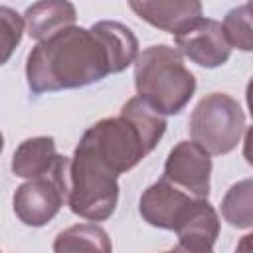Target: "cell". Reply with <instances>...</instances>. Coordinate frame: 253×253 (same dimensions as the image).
I'll list each match as a JSON object with an SVG mask.
<instances>
[{"label": "cell", "mask_w": 253, "mask_h": 253, "mask_svg": "<svg viewBox=\"0 0 253 253\" xmlns=\"http://www.w3.org/2000/svg\"><path fill=\"white\" fill-rule=\"evenodd\" d=\"M223 219L237 229H249L253 223V182L245 178L233 184L221 200Z\"/></svg>", "instance_id": "15"}, {"label": "cell", "mask_w": 253, "mask_h": 253, "mask_svg": "<svg viewBox=\"0 0 253 253\" xmlns=\"http://www.w3.org/2000/svg\"><path fill=\"white\" fill-rule=\"evenodd\" d=\"M55 140L51 136H34L26 138L12 156V172L20 178L32 180L47 172L57 160Z\"/></svg>", "instance_id": "13"}, {"label": "cell", "mask_w": 253, "mask_h": 253, "mask_svg": "<svg viewBox=\"0 0 253 253\" xmlns=\"http://www.w3.org/2000/svg\"><path fill=\"white\" fill-rule=\"evenodd\" d=\"M67 176V204L75 215L89 221H105L115 213L119 204L117 176L103 168L85 148L75 146Z\"/></svg>", "instance_id": "4"}, {"label": "cell", "mask_w": 253, "mask_h": 253, "mask_svg": "<svg viewBox=\"0 0 253 253\" xmlns=\"http://www.w3.org/2000/svg\"><path fill=\"white\" fill-rule=\"evenodd\" d=\"M53 253H113V243L101 225L77 223L57 233Z\"/></svg>", "instance_id": "14"}, {"label": "cell", "mask_w": 253, "mask_h": 253, "mask_svg": "<svg viewBox=\"0 0 253 253\" xmlns=\"http://www.w3.org/2000/svg\"><path fill=\"white\" fill-rule=\"evenodd\" d=\"M164 253H213L211 249H206V251H200V249H190V247H184V245H176L174 249H168Z\"/></svg>", "instance_id": "19"}, {"label": "cell", "mask_w": 253, "mask_h": 253, "mask_svg": "<svg viewBox=\"0 0 253 253\" xmlns=\"http://www.w3.org/2000/svg\"><path fill=\"white\" fill-rule=\"evenodd\" d=\"M188 128L192 142L210 156H221L237 148L245 130V113L227 93H210L194 107Z\"/></svg>", "instance_id": "5"}, {"label": "cell", "mask_w": 253, "mask_h": 253, "mask_svg": "<svg viewBox=\"0 0 253 253\" xmlns=\"http://www.w3.org/2000/svg\"><path fill=\"white\" fill-rule=\"evenodd\" d=\"M138 40L132 30L115 20H101L91 28L69 26L32 47L26 79L34 95L79 89L121 73L134 63Z\"/></svg>", "instance_id": "1"}, {"label": "cell", "mask_w": 253, "mask_h": 253, "mask_svg": "<svg viewBox=\"0 0 253 253\" xmlns=\"http://www.w3.org/2000/svg\"><path fill=\"white\" fill-rule=\"evenodd\" d=\"M134 87L136 97L158 115H178L196 93V77L174 47L156 43L136 55Z\"/></svg>", "instance_id": "3"}, {"label": "cell", "mask_w": 253, "mask_h": 253, "mask_svg": "<svg viewBox=\"0 0 253 253\" xmlns=\"http://www.w3.org/2000/svg\"><path fill=\"white\" fill-rule=\"evenodd\" d=\"M211 156L192 140L178 142L164 162L162 180L196 200H208Z\"/></svg>", "instance_id": "8"}, {"label": "cell", "mask_w": 253, "mask_h": 253, "mask_svg": "<svg viewBox=\"0 0 253 253\" xmlns=\"http://www.w3.org/2000/svg\"><path fill=\"white\" fill-rule=\"evenodd\" d=\"M251 237H253L251 233L243 235L239 245H237V249H235V253H251Z\"/></svg>", "instance_id": "18"}, {"label": "cell", "mask_w": 253, "mask_h": 253, "mask_svg": "<svg viewBox=\"0 0 253 253\" xmlns=\"http://www.w3.org/2000/svg\"><path fill=\"white\" fill-rule=\"evenodd\" d=\"M223 34L229 47H237L241 51L253 49V28H251V4L245 2L237 8H231L223 18Z\"/></svg>", "instance_id": "16"}, {"label": "cell", "mask_w": 253, "mask_h": 253, "mask_svg": "<svg viewBox=\"0 0 253 253\" xmlns=\"http://www.w3.org/2000/svg\"><path fill=\"white\" fill-rule=\"evenodd\" d=\"M196 202V198L160 178L142 192L138 200V211L148 225L174 231L194 210Z\"/></svg>", "instance_id": "9"}, {"label": "cell", "mask_w": 253, "mask_h": 253, "mask_svg": "<svg viewBox=\"0 0 253 253\" xmlns=\"http://www.w3.org/2000/svg\"><path fill=\"white\" fill-rule=\"evenodd\" d=\"M67 172H69V158L59 154L47 172L16 188L14 211L24 225L42 227L59 213L69 188Z\"/></svg>", "instance_id": "6"}, {"label": "cell", "mask_w": 253, "mask_h": 253, "mask_svg": "<svg viewBox=\"0 0 253 253\" xmlns=\"http://www.w3.org/2000/svg\"><path fill=\"white\" fill-rule=\"evenodd\" d=\"M2 148H4V136H2V132H0V152H2Z\"/></svg>", "instance_id": "20"}, {"label": "cell", "mask_w": 253, "mask_h": 253, "mask_svg": "<svg viewBox=\"0 0 253 253\" xmlns=\"http://www.w3.org/2000/svg\"><path fill=\"white\" fill-rule=\"evenodd\" d=\"M174 49L180 55L206 69L223 65L231 55V47L225 40L221 22L204 16L184 24L174 34Z\"/></svg>", "instance_id": "7"}, {"label": "cell", "mask_w": 253, "mask_h": 253, "mask_svg": "<svg viewBox=\"0 0 253 253\" xmlns=\"http://www.w3.org/2000/svg\"><path fill=\"white\" fill-rule=\"evenodd\" d=\"M130 10L150 26L176 34L184 24L202 16V4L196 0H130Z\"/></svg>", "instance_id": "10"}, {"label": "cell", "mask_w": 253, "mask_h": 253, "mask_svg": "<svg viewBox=\"0 0 253 253\" xmlns=\"http://www.w3.org/2000/svg\"><path fill=\"white\" fill-rule=\"evenodd\" d=\"M178 245L190 249H211L219 235V215L208 200H198L188 217L174 229Z\"/></svg>", "instance_id": "12"}, {"label": "cell", "mask_w": 253, "mask_h": 253, "mask_svg": "<svg viewBox=\"0 0 253 253\" xmlns=\"http://www.w3.org/2000/svg\"><path fill=\"white\" fill-rule=\"evenodd\" d=\"M164 132L166 119L142 99L132 97L123 105L119 117L101 119L89 126L77 146L119 178L152 152Z\"/></svg>", "instance_id": "2"}, {"label": "cell", "mask_w": 253, "mask_h": 253, "mask_svg": "<svg viewBox=\"0 0 253 253\" xmlns=\"http://www.w3.org/2000/svg\"><path fill=\"white\" fill-rule=\"evenodd\" d=\"M24 26L28 36L36 42H42L69 26H75V6L65 0H43L36 2L26 8L24 12Z\"/></svg>", "instance_id": "11"}, {"label": "cell", "mask_w": 253, "mask_h": 253, "mask_svg": "<svg viewBox=\"0 0 253 253\" xmlns=\"http://www.w3.org/2000/svg\"><path fill=\"white\" fill-rule=\"evenodd\" d=\"M24 18L10 6H0V65H4L24 36Z\"/></svg>", "instance_id": "17"}]
</instances>
